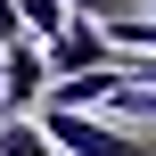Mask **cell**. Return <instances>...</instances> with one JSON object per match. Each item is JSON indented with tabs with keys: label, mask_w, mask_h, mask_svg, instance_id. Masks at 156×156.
Here are the masks:
<instances>
[{
	"label": "cell",
	"mask_w": 156,
	"mask_h": 156,
	"mask_svg": "<svg viewBox=\"0 0 156 156\" xmlns=\"http://www.w3.org/2000/svg\"><path fill=\"white\" fill-rule=\"evenodd\" d=\"M0 156H8V148H0Z\"/></svg>",
	"instance_id": "cell-9"
},
{
	"label": "cell",
	"mask_w": 156,
	"mask_h": 156,
	"mask_svg": "<svg viewBox=\"0 0 156 156\" xmlns=\"http://www.w3.org/2000/svg\"><path fill=\"white\" fill-rule=\"evenodd\" d=\"M66 16H74L66 0H16V33H25V41H49Z\"/></svg>",
	"instance_id": "cell-4"
},
{
	"label": "cell",
	"mask_w": 156,
	"mask_h": 156,
	"mask_svg": "<svg viewBox=\"0 0 156 156\" xmlns=\"http://www.w3.org/2000/svg\"><path fill=\"white\" fill-rule=\"evenodd\" d=\"M66 8H74V16H99V25H107V16H132L140 0H66Z\"/></svg>",
	"instance_id": "cell-6"
},
{
	"label": "cell",
	"mask_w": 156,
	"mask_h": 156,
	"mask_svg": "<svg viewBox=\"0 0 156 156\" xmlns=\"http://www.w3.org/2000/svg\"><path fill=\"white\" fill-rule=\"evenodd\" d=\"M41 66H49V82H58V74H90V66H115V41H107L99 16H66V25L41 41Z\"/></svg>",
	"instance_id": "cell-2"
},
{
	"label": "cell",
	"mask_w": 156,
	"mask_h": 156,
	"mask_svg": "<svg viewBox=\"0 0 156 156\" xmlns=\"http://www.w3.org/2000/svg\"><path fill=\"white\" fill-rule=\"evenodd\" d=\"M0 41H16V0H0Z\"/></svg>",
	"instance_id": "cell-7"
},
{
	"label": "cell",
	"mask_w": 156,
	"mask_h": 156,
	"mask_svg": "<svg viewBox=\"0 0 156 156\" xmlns=\"http://www.w3.org/2000/svg\"><path fill=\"white\" fill-rule=\"evenodd\" d=\"M0 148H8V156H58L49 140H41V123H33V115H0Z\"/></svg>",
	"instance_id": "cell-5"
},
{
	"label": "cell",
	"mask_w": 156,
	"mask_h": 156,
	"mask_svg": "<svg viewBox=\"0 0 156 156\" xmlns=\"http://www.w3.org/2000/svg\"><path fill=\"white\" fill-rule=\"evenodd\" d=\"M33 123H41V140H49L58 156H156V140L99 123L90 107H58V99H41V107H33Z\"/></svg>",
	"instance_id": "cell-1"
},
{
	"label": "cell",
	"mask_w": 156,
	"mask_h": 156,
	"mask_svg": "<svg viewBox=\"0 0 156 156\" xmlns=\"http://www.w3.org/2000/svg\"><path fill=\"white\" fill-rule=\"evenodd\" d=\"M49 90V66H41V41H0V115H33Z\"/></svg>",
	"instance_id": "cell-3"
},
{
	"label": "cell",
	"mask_w": 156,
	"mask_h": 156,
	"mask_svg": "<svg viewBox=\"0 0 156 156\" xmlns=\"http://www.w3.org/2000/svg\"><path fill=\"white\" fill-rule=\"evenodd\" d=\"M140 8H156V0H140Z\"/></svg>",
	"instance_id": "cell-8"
}]
</instances>
